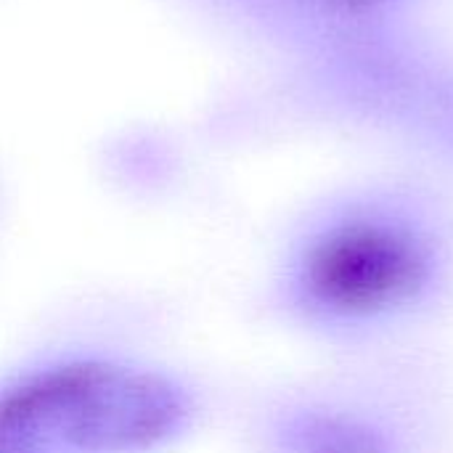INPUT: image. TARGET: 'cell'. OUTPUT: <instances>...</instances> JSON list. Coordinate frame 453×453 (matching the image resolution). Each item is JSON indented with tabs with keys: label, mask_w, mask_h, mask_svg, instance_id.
Returning a JSON list of instances; mask_svg holds the SVG:
<instances>
[{
	"label": "cell",
	"mask_w": 453,
	"mask_h": 453,
	"mask_svg": "<svg viewBox=\"0 0 453 453\" xmlns=\"http://www.w3.org/2000/svg\"><path fill=\"white\" fill-rule=\"evenodd\" d=\"M194 417L175 372L122 353H53L0 380V441L35 453H159Z\"/></svg>",
	"instance_id": "6da1fadb"
},
{
	"label": "cell",
	"mask_w": 453,
	"mask_h": 453,
	"mask_svg": "<svg viewBox=\"0 0 453 453\" xmlns=\"http://www.w3.org/2000/svg\"><path fill=\"white\" fill-rule=\"evenodd\" d=\"M427 281V257L403 231L350 223L316 239L300 260V297L332 316H377L409 303Z\"/></svg>",
	"instance_id": "7a4b0ae2"
},
{
	"label": "cell",
	"mask_w": 453,
	"mask_h": 453,
	"mask_svg": "<svg viewBox=\"0 0 453 453\" xmlns=\"http://www.w3.org/2000/svg\"><path fill=\"white\" fill-rule=\"evenodd\" d=\"M284 453H385V443L369 427L326 414H303L279 433Z\"/></svg>",
	"instance_id": "3957f363"
},
{
	"label": "cell",
	"mask_w": 453,
	"mask_h": 453,
	"mask_svg": "<svg viewBox=\"0 0 453 453\" xmlns=\"http://www.w3.org/2000/svg\"><path fill=\"white\" fill-rule=\"evenodd\" d=\"M0 453H35V451H27V449H19V446H11V443H3V441H0Z\"/></svg>",
	"instance_id": "277c9868"
},
{
	"label": "cell",
	"mask_w": 453,
	"mask_h": 453,
	"mask_svg": "<svg viewBox=\"0 0 453 453\" xmlns=\"http://www.w3.org/2000/svg\"><path fill=\"white\" fill-rule=\"evenodd\" d=\"M342 3H348V5H366V3H374V0H342Z\"/></svg>",
	"instance_id": "5b68a950"
}]
</instances>
